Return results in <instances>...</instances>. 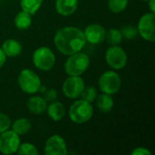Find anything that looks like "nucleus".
<instances>
[{
    "label": "nucleus",
    "instance_id": "nucleus-22",
    "mask_svg": "<svg viewBox=\"0 0 155 155\" xmlns=\"http://www.w3.org/2000/svg\"><path fill=\"white\" fill-rule=\"evenodd\" d=\"M129 0H108V8L114 14H119L124 11L128 5Z\"/></svg>",
    "mask_w": 155,
    "mask_h": 155
},
{
    "label": "nucleus",
    "instance_id": "nucleus-18",
    "mask_svg": "<svg viewBox=\"0 0 155 155\" xmlns=\"http://www.w3.org/2000/svg\"><path fill=\"white\" fill-rule=\"evenodd\" d=\"M15 26L18 30H26L32 25V15L25 11H20L17 13L14 19Z\"/></svg>",
    "mask_w": 155,
    "mask_h": 155
},
{
    "label": "nucleus",
    "instance_id": "nucleus-26",
    "mask_svg": "<svg viewBox=\"0 0 155 155\" xmlns=\"http://www.w3.org/2000/svg\"><path fill=\"white\" fill-rule=\"evenodd\" d=\"M11 124L12 123H11L10 117L6 115L5 114L0 113V134L9 130Z\"/></svg>",
    "mask_w": 155,
    "mask_h": 155
},
{
    "label": "nucleus",
    "instance_id": "nucleus-2",
    "mask_svg": "<svg viewBox=\"0 0 155 155\" xmlns=\"http://www.w3.org/2000/svg\"><path fill=\"white\" fill-rule=\"evenodd\" d=\"M90 65L89 56L82 51L68 55L64 63V71L68 75H82Z\"/></svg>",
    "mask_w": 155,
    "mask_h": 155
},
{
    "label": "nucleus",
    "instance_id": "nucleus-31",
    "mask_svg": "<svg viewBox=\"0 0 155 155\" xmlns=\"http://www.w3.org/2000/svg\"><path fill=\"white\" fill-rule=\"evenodd\" d=\"M142 1H143V2H148L149 0H142Z\"/></svg>",
    "mask_w": 155,
    "mask_h": 155
},
{
    "label": "nucleus",
    "instance_id": "nucleus-24",
    "mask_svg": "<svg viewBox=\"0 0 155 155\" xmlns=\"http://www.w3.org/2000/svg\"><path fill=\"white\" fill-rule=\"evenodd\" d=\"M16 153L19 155H37L38 150L35 144L30 143H25L19 145Z\"/></svg>",
    "mask_w": 155,
    "mask_h": 155
},
{
    "label": "nucleus",
    "instance_id": "nucleus-7",
    "mask_svg": "<svg viewBox=\"0 0 155 155\" xmlns=\"http://www.w3.org/2000/svg\"><path fill=\"white\" fill-rule=\"evenodd\" d=\"M105 61L107 64L114 70L123 69L128 60L126 52L119 45H111L105 52Z\"/></svg>",
    "mask_w": 155,
    "mask_h": 155
},
{
    "label": "nucleus",
    "instance_id": "nucleus-13",
    "mask_svg": "<svg viewBox=\"0 0 155 155\" xmlns=\"http://www.w3.org/2000/svg\"><path fill=\"white\" fill-rule=\"evenodd\" d=\"M27 109L28 111L35 115H39L44 114L47 108V102L44 97L39 95L31 96L27 100Z\"/></svg>",
    "mask_w": 155,
    "mask_h": 155
},
{
    "label": "nucleus",
    "instance_id": "nucleus-9",
    "mask_svg": "<svg viewBox=\"0 0 155 155\" xmlns=\"http://www.w3.org/2000/svg\"><path fill=\"white\" fill-rule=\"evenodd\" d=\"M84 86V81L81 75H69L63 84L62 91L67 98L77 99L80 97Z\"/></svg>",
    "mask_w": 155,
    "mask_h": 155
},
{
    "label": "nucleus",
    "instance_id": "nucleus-8",
    "mask_svg": "<svg viewBox=\"0 0 155 155\" xmlns=\"http://www.w3.org/2000/svg\"><path fill=\"white\" fill-rule=\"evenodd\" d=\"M138 34L148 42L155 41V13H146L141 16L137 25Z\"/></svg>",
    "mask_w": 155,
    "mask_h": 155
},
{
    "label": "nucleus",
    "instance_id": "nucleus-20",
    "mask_svg": "<svg viewBox=\"0 0 155 155\" xmlns=\"http://www.w3.org/2000/svg\"><path fill=\"white\" fill-rule=\"evenodd\" d=\"M44 0H20V6L23 11L34 15L38 12Z\"/></svg>",
    "mask_w": 155,
    "mask_h": 155
},
{
    "label": "nucleus",
    "instance_id": "nucleus-12",
    "mask_svg": "<svg viewBox=\"0 0 155 155\" xmlns=\"http://www.w3.org/2000/svg\"><path fill=\"white\" fill-rule=\"evenodd\" d=\"M84 35L86 42L92 45H99L105 40L106 30L99 24H92L86 26Z\"/></svg>",
    "mask_w": 155,
    "mask_h": 155
},
{
    "label": "nucleus",
    "instance_id": "nucleus-29",
    "mask_svg": "<svg viewBox=\"0 0 155 155\" xmlns=\"http://www.w3.org/2000/svg\"><path fill=\"white\" fill-rule=\"evenodd\" d=\"M6 55L5 54L4 51L2 50V48L0 47V69L4 66V64H5L6 62Z\"/></svg>",
    "mask_w": 155,
    "mask_h": 155
},
{
    "label": "nucleus",
    "instance_id": "nucleus-19",
    "mask_svg": "<svg viewBox=\"0 0 155 155\" xmlns=\"http://www.w3.org/2000/svg\"><path fill=\"white\" fill-rule=\"evenodd\" d=\"M11 126L12 130L20 136L25 135L30 132L32 128V124L27 118H19L15 120L13 124H11Z\"/></svg>",
    "mask_w": 155,
    "mask_h": 155
},
{
    "label": "nucleus",
    "instance_id": "nucleus-11",
    "mask_svg": "<svg viewBox=\"0 0 155 155\" xmlns=\"http://www.w3.org/2000/svg\"><path fill=\"white\" fill-rule=\"evenodd\" d=\"M44 153L45 155H66L67 145L64 139L58 134L50 136L45 142Z\"/></svg>",
    "mask_w": 155,
    "mask_h": 155
},
{
    "label": "nucleus",
    "instance_id": "nucleus-15",
    "mask_svg": "<svg viewBox=\"0 0 155 155\" xmlns=\"http://www.w3.org/2000/svg\"><path fill=\"white\" fill-rule=\"evenodd\" d=\"M45 112L54 122L61 121L62 119H64L66 114L64 105L58 101H54L50 103V104H47V108Z\"/></svg>",
    "mask_w": 155,
    "mask_h": 155
},
{
    "label": "nucleus",
    "instance_id": "nucleus-23",
    "mask_svg": "<svg viewBox=\"0 0 155 155\" xmlns=\"http://www.w3.org/2000/svg\"><path fill=\"white\" fill-rule=\"evenodd\" d=\"M81 99L88 102V103H93L94 101H95L96 97H97V91L96 88L94 86H84L81 95H80Z\"/></svg>",
    "mask_w": 155,
    "mask_h": 155
},
{
    "label": "nucleus",
    "instance_id": "nucleus-6",
    "mask_svg": "<svg viewBox=\"0 0 155 155\" xmlns=\"http://www.w3.org/2000/svg\"><path fill=\"white\" fill-rule=\"evenodd\" d=\"M98 85L102 93L113 95L119 92L122 85V80L116 72L110 70L101 74L98 80Z\"/></svg>",
    "mask_w": 155,
    "mask_h": 155
},
{
    "label": "nucleus",
    "instance_id": "nucleus-30",
    "mask_svg": "<svg viewBox=\"0 0 155 155\" xmlns=\"http://www.w3.org/2000/svg\"><path fill=\"white\" fill-rule=\"evenodd\" d=\"M147 3H148L149 9L151 10V12L155 13V0H149Z\"/></svg>",
    "mask_w": 155,
    "mask_h": 155
},
{
    "label": "nucleus",
    "instance_id": "nucleus-4",
    "mask_svg": "<svg viewBox=\"0 0 155 155\" xmlns=\"http://www.w3.org/2000/svg\"><path fill=\"white\" fill-rule=\"evenodd\" d=\"M32 62L37 69L47 72L54 68L55 64V55L49 47L40 46L34 52Z\"/></svg>",
    "mask_w": 155,
    "mask_h": 155
},
{
    "label": "nucleus",
    "instance_id": "nucleus-14",
    "mask_svg": "<svg viewBox=\"0 0 155 155\" xmlns=\"http://www.w3.org/2000/svg\"><path fill=\"white\" fill-rule=\"evenodd\" d=\"M78 7V0H56L55 9L57 13L63 16L73 15Z\"/></svg>",
    "mask_w": 155,
    "mask_h": 155
},
{
    "label": "nucleus",
    "instance_id": "nucleus-16",
    "mask_svg": "<svg viewBox=\"0 0 155 155\" xmlns=\"http://www.w3.org/2000/svg\"><path fill=\"white\" fill-rule=\"evenodd\" d=\"M2 50L6 57H16L22 53V45L15 39H6L2 45Z\"/></svg>",
    "mask_w": 155,
    "mask_h": 155
},
{
    "label": "nucleus",
    "instance_id": "nucleus-3",
    "mask_svg": "<svg viewBox=\"0 0 155 155\" xmlns=\"http://www.w3.org/2000/svg\"><path fill=\"white\" fill-rule=\"evenodd\" d=\"M94 114V108L91 103L83 99L76 100L69 108L68 115L70 120L77 124L87 123Z\"/></svg>",
    "mask_w": 155,
    "mask_h": 155
},
{
    "label": "nucleus",
    "instance_id": "nucleus-17",
    "mask_svg": "<svg viewBox=\"0 0 155 155\" xmlns=\"http://www.w3.org/2000/svg\"><path fill=\"white\" fill-rule=\"evenodd\" d=\"M96 105L99 111L103 114H108L110 113L114 105V99L111 94H102L99 96L96 97Z\"/></svg>",
    "mask_w": 155,
    "mask_h": 155
},
{
    "label": "nucleus",
    "instance_id": "nucleus-5",
    "mask_svg": "<svg viewBox=\"0 0 155 155\" xmlns=\"http://www.w3.org/2000/svg\"><path fill=\"white\" fill-rule=\"evenodd\" d=\"M17 83L20 89L27 94H34L37 93L41 86L40 77L31 69L22 70L18 75Z\"/></svg>",
    "mask_w": 155,
    "mask_h": 155
},
{
    "label": "nucleus",
    "instance_id": "nucleus-1",
    "mask_svg": "<svg viewBox=\"0 0 155 155\" xmlns=\"http://www.w3.org/2000/svg\"><path fill=\"white\" fill-rule=\"evenodd\" d=\"M56 49L64 55H70L83 50L86 44L84 31L75 26H65L57 30L54 36Z\"/></svg>",
    "mask_w": 155,
    "mask_h": 155
},
{
    "label": "nucleus",
    "instance_id": "nucleus-28",
    "mask_svg": "<svg viewBox=\"0 0 155 155\" xmlns=\"http://www.w3.org/2000/svg\"><path fill=\"white\" fill-rule=\"evenodd\" d=\"M132 155H152V153L145 147H137L132 152Z\"/></svg>",
    "mask_w": 155,
    "mask_h": 155
},
{
    "label": "nucleus",
    "instance_id": "nucleus-21",
    "mask_svg": "<svg viewBox=\"0 0 155 155\" xmlns=\"http://www.w3.org/2000/svg\"><path fill=\"white\" fill-rule=\"evenodd\" d=\"M105 39L111 45H119L124 38L121 30L116 28H111L108 32H106Z\"/></svg>",
    "mask_w": 155,
    "mask_h": 155
},
{
    "label": "nucleus",
    "instance_id": "nucleus-25",
    "mask_svg": "<svg viewBox=\"0 0 155 155\" xmlns=\"http://www.w3.org/2000/svg\"><path fill=\"white\" fill-rule=\"evenodd\" d=\"M121 32L123 35V38H125L127 40H134L138 35L137 27L133 26V25H126V26L123 27Z\"/></svg>",
    "mask_w": 155,
    "mask_h": 155
},
{
    "label": "nucleus",
    "instance_id": "nucleus-10",
    "mask_svg": "<svg viewBox=\"0 0 155 155\" xmlns=\"http://www.w3.org/2000/svg\"><path fill=\"white\" fill-rule=\"evenodd\" d=\"M20 145V136L13 130H7L0 134V153L3 154H14Z\"/></svg>",
    "mask_w": 155,
    "mask_h": 155
},
{
    "label": "nucleus",
    "instance_id": "nucleus-27",
    "mask_svg": "<svg viewBox=\"0 0 155 155\" xmlns=\"http://www.w3.org/2000/svg\"><path fill=\"white\" fill-rule=\"evenodd\" d=\"M57 97H58V93L54 88L46 89L45 92L44 93V98L47 103H52V102L56 101Z\"/></svg>",
    "mask_w": 155,
    "mask_h": 155
}]
</instances>
